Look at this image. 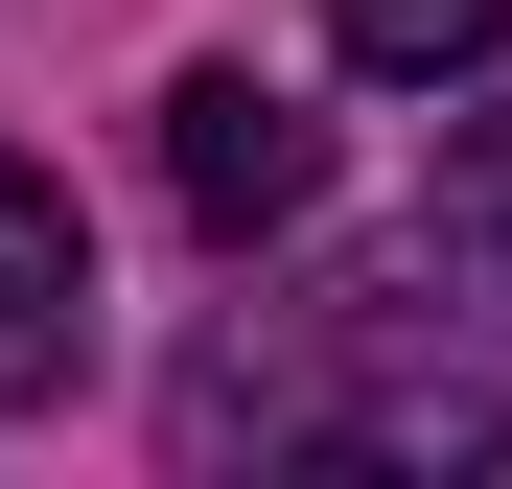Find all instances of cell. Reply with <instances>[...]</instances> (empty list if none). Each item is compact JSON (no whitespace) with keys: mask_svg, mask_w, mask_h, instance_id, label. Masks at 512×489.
Instances as JSON below:
<instances>
[{"mask_svg":"<svg viewBox=\"0 0 512 489\" xmlns=\"http://www.w3.org/2000/svg\"><path fill=\"white\" fill-rule=\"evenodd\" d=\"M70 303H94V233H70V187L0 140V326H70Z\"/></svg>","mask_w":512,"mask_h":489,"instance_id":"obj_2","label":"cell"},{"mask_svg":"<svg viewBox=\"0 0 512 489\" xmlns=\"http://www.w3.org/2000/svg\"><path fill=\"white\" fill-rule=\"evenodd\" d=\"M326 47L396 70V94H443V70H489V47H512V0H326Z\"/></svg>","mask_w":512,"mask_h":489,"instance_id":"obj_3","label":"cell"},{"mask_svg":"<svg viewBox=\"0 0 512 489\" xmlns=\"http://www.w3.org/2000/svg\"><path fill=\"white\" fill-rule=\"evenodd\" d=\"M443 233H466V257H512V94L443 117Z\"/></svg>","mask_w":512,"mask_h":489,"instance_id":"obj_4","label":"cell"},{"mask_svg":"<svg viewBox=\"0 0 512 489\" xmlns=\"http://www.w3.org/2000/svg\"><path fill=\"white\" fill-rule=\"evenodd\" d=\"M163 187H187L210 257H256V233L326 210V117L280 94V70H187V94H163Z\"/></svg>","mask_w":512,"mask_h":489,"instance_id":"obj_1","label":"cell"}]
</instances>
